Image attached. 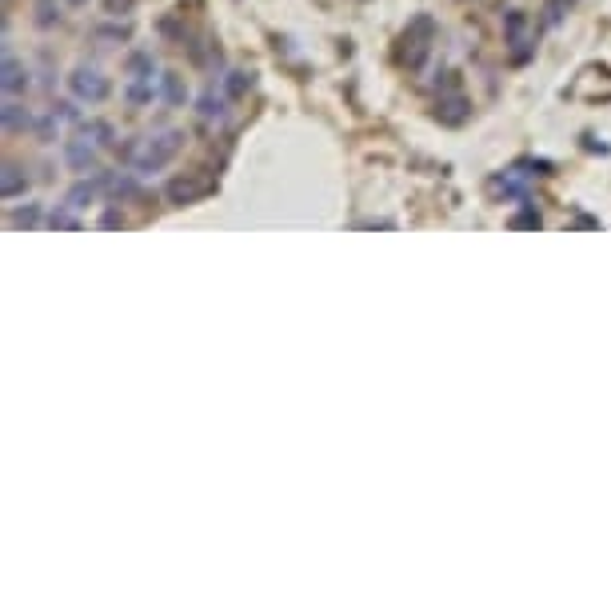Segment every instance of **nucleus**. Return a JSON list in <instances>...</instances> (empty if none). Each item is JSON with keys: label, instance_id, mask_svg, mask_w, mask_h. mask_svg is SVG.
Returning a JSON list of instances; mask_svg holds the SVG:
<instances>
[{"label": "nucleus", "instance_id": "1", "mask_svg": "<svg viewBox=\"0 0 611 611\" xmlns=\"http://www.w3.org/2000/svg\"><path fill=\"white\" fill-rule=\"evenodd\" d=\"M180 148H184V132H180V128H160V132L144 136L128 160H132L136 176H152V172H160L164 164H172Z\"/></svg>", "mask_w": 611, "mask_h": 611}, {"label": "nucleus", "instance_id": "2", "mask_svg": "<svg viewBox=\"0 0 611 611\" xmlns=\"http://www.w3.org/2000/svg\"><path fill=\"white\" fill-rule=\"evenodd\" d=\"M156 60L148 52H132L128 57V85H124V100L128 108H148L156 100Z\"/></svg>", "mask_w": 611, "mask_h": 611}, {"label": "nucleus", "instance_id": "3", "mask_svg": "<svg viewBox=\"0 0 611 611\" xmlns=\"http://www.w3.org/2000/svg\"><path fill=\"white\" fill-rule=\"evenodd\" d=\"M543 169H548L543 160H520V164H512L504 176H496L492 188L504 192V200H527V184H532L535 176H543Z\"/></svg>", "mask_w": 611, "mask_h": 611}, {"label": "nucleus", "instance_id": "4", "mask_svg": "<svg viewBox=\"0 0 611 611\" xmlns=\"http://www.w3.org/2000/svg\"><path fill=\"white\" fill-rule=\"evenodd\" d=\"M432 36H436V24H432V16H415L412 29L404 32V60H407V68H412V72H420L424 60H428Z\"/></svg>", "mask_w": 611, "mask_h": 611}, {"label": "nucleus", "instance_id": "5", "mask_svg": "<svg viewBox=\"0 0 611 611\" xmlns=\"http://www.w3.org/2000/svg\"><path fill=\"white\" fill-rule=\"evenodd\" d=\"M68 88H72V96L85 100V105H100L113 85H108V77H105L100 68H92V64H80V68H72Z\"/></svg>", "mask_w": 611, "mask_h": 611}, {"label": "nucleus", "instance_id": "6", "mask_svg": "<svg viewBox=\"0 0 611 611\" xmlns=\"http://www.w3.org/2000/svg\"><path fill=\"white\" fill-rule=\"evenodd\" d=\"M504 32H507V44H512V60L524 64L532 57V36H527V16L524 13H507L504 16Z\"/></svg>", "mask_w": 611, "mask_h": 611}, {"label": "nucleus", "instance_id": "7", "mask_svg": "<svg viewBox=\"0 0 611 611\" xmlns=\"http://www.w3.org/2000/svg\"><path fill=\"white\" fill-rule=\"evenodd\" d=\"M96 152L100 148L88 141V136H72L68 144H64V160H68L72 172H96Z\"/></svg>", "mask_w": 611, "mask_h": 611}, {"label": "nucleus", "instance_id": "8", "mask_svg": "<svg viewBox=\"0 0 611 611\" xmlns=\"http://www.w3.org/2000/svg\"><path fill=\"white\" fill-rule=\"evenodd\" d=\"M208 188L212 184L200 180V176H176V180L169 184V200L172 204H192V200H200Z\"/></svg>", "mask_w": 611, "mask_h": 611}, {"label": "nucleus", "instance_id": "9", "mask_svg": "<svg viewBox=\"0 0 611 611\" xmlns=\"http://www.w3.org/2000/svg\"><path fill=\"white\" fill-rule=\"evenodd\" d=\"M200 120H208V124H224L228 120V92L224 88H208L200 96Z\"/></svg>", "mask_w": 611, "mask_h": 611}, {"label": "nucleus", "instance_id": "10", "mask_svg": "<svg viewBox=\"0 0 611 611\" xmlns=\"http://www.w3.org/2000/svg\"><path fill=\"white\" fill-rule=\"evenodd\" d=\"M21 92H29V68L13 52H5V96H21Z\"/></svg>", "mask_w": 611, "mask_h": 611}, {"label": "nucleus", "instance_id": "11", "mask_svg": "<svg viewBox=\"0 0 611 611\" xmlns=\"http://www.w3.org/2000/svg\"><path fill=\"white\" fill-rule=\"evenodd\" d=\"M24 188H29V176H24L21 164H5V188H0L5 192V200H16Z\"/></svg>", "mask_w": 611, "mask_h": 611}, {"label": "nucleus", "instance_id": "12", "mask_svg": "<svg viewBox=\"0 0 611 611\" xmlns=\"http://www.w3.org/2000/svg\"><path fill=\"white\" fill-rule=\"evenodd\" d=\"M77 132H80V136H88V141H92V144H96V148H108V144H113V141H116L113 124H105V120H88V124H80V128H77Z\"/></svg>", "mask_w": 611, "mask_h": 611}, {"label": "nucleus", "instance_id": "13", "mask_svg": "<svg viewBox=\"0 0 611 611\" xmlns=\"http://www.w3.org/2000/svg\"><path fill=\"white\" fill-rule=\"evenodd\" d=\"M96 188H100V180H80L77 188L68 192V200H64V204H68L72 212H85L88 204H92V196H96Z\"/></svg>", "mask_w": 611, "mask_h": 611}, {"label": "nucleus", "instance_id": "14", "mask_svg": "<svg viewBox=\"0 0 611 611\" xmlns=\"http://www.w3.org/2000/svg\"><path fill=\"white\" fill-rule=\"evenodd\" d=\"M440 120H443V124H464V120H468V100L464 96L440 100Z\"/></svg>", "mask_w": 611, "mask_h": 611}, {"label": "nucleus", "instance_id": "15", "mask_svg": "<svg viewBox=\"0 0 611 611\" xmlns=\"http://www.w3.org/2000/svg\"><path fill=\"white\" fill-rule=\"evenodd\" d=\"M160 85H164V100H169L172 108H180L184 100H188V85H184V80L176 77V72H164V77H160Z\"/></svg>", "mask_w": 611, "mask_h": 611}, {"label": "nucleus", "instance_id": "16", "mask_svg": "<svg viewBox=\"0 0 611 611\" xmlns=\"http://www.w3.org/2000/svg\"><path fill=\"white\" fill-rule=\"evenodd\" d=\"M32 124V116L24 113L21 105H16V96H5V128L8 132H16V128H29Z\"/></svg>", "mask_w": 611, "mask_h": 611}, {"label": "nucleus", "instance_id": "17", "mask_svg": "<svg viewBox=\"0 0 611 611\" xmlns=\"http://www.w3.org/2000/svg\"><path fill=\"white\" fill-rule=\"evenodd\" d=\"M92 41H100V49H113V44L128 41V29L124 24H105V29H92Z\"/></svg>", "mask_w": 611, "mask_h": 611}, {"label": "nucleus", "instance_id": "18", "mask_svg": "<svg viewBox=\"0 0 611 611\" xmlns=\"http://www.w3.org/2000/svg\"><path fill=\"white\" fill-rule=\"evenodd\" d=\"M252 85H256L252 72H228V77H224V92H228V96H244Z\"/></svg>", "mask_w": 611, "mask_h": 611}, {"label": "nucleus", "instance_id": "19", "mask_svg": "<svg viewBox=\"0 0 611 611\" xmlns=\"http://www.w3.org/2000/svg\"><path fill=\"white\" fill-rule=\"evenodd\" d=\"M8 224H13V228H36V224H41V204H29V208L13 212V216H8Z\"/></svg>", "mask_w": 611, "mask_h": 611}, {"label": "nucleus", "instance_id": "20", "mask_svg": "<svg viewBox=\"0 0 611 611\" xmlns=\"http://www.w3.org/2000/svg\"><path fill=\"white\" fill-rule=\"evenodd\" d=\"M57 21H60V8L52 5V0H41V8H36V24H41V29H52Z\"/></svg>", "mask_w": 611, "mask_h": 611}, {"label": "nucleus", "instance_id": "21", "mask_svg": "<svg viewBox=\"0 0 611 611\" xmlns=\"http://www.w3.org/2000/svg\"><path fill=\"white\" fill-rule=\"evenodd\" d=\"M49 224H52V228H80V220L72 216V208L64 204V208H57V212L49 216Z\"/></svg>", "mask_w": 611, "mask_h": 611}, {"label": "nucleus", "instance_id": "22", "mask_svg": "<svg viewBox=\"0 0 611 611\" xmlns=\"http://www.w3.org/2000/svg\"><path fill=\"white\" fill-rule=\"evenodd\" d=\"M132 5L136 0H105V13L108 16H124V13H132Z\"/></svg>", "mask_w": 611, "mask_h": 611}, {"label": "nucleus", "instance_id": "23", "mask_svg": "<svg viewBox=\"0 0 611 611\" xmlns=\"http://www.w3.org/2000/svg\"><path fill=\"white\" fill-rule=\"evenodd\" d=\"M563 8H571V0H548V24L563 21Z\"/></svg>", "mask_w": 611, "mask_h": 611}, {"label": "nucleus", "instance_id": "24", "mask_svg": "<svg viewBox=\"0 0 611 611\" xmlns=\"http://www.w3.org/2000/svg\"><path fill=\"white\" fill-rule=\"evenodd\" d=\"M512 224L515 228H540V216H535V212H527V216H515Z\"/></svg>", "mask_w": 611, "mask_h": 611}, {"label": "nucleus", "instance_id": "25", "mask_svg": "<svg viewBox=\"0 0 611 611\" xmlns=\"http://www.w3.org/2000/svg\"><path fill=\"white\" fill-rule=\"evenodd\" d=\"M68 5H77V8H80V5H88V0H68Z\"/></svg>", "mask_w": 611, "mask_h": 611}]
</instances>
